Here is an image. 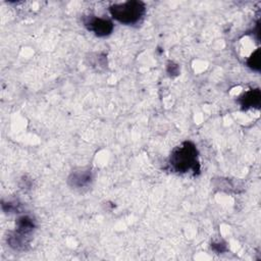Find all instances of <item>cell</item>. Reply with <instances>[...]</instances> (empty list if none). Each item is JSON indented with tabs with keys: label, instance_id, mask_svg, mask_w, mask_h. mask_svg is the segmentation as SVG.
Returning <instances> with one entry per match:
<instances>
[{
	"label": "cell",
	"instance_id": "1",
	"mask_svg": "<svg viewBox=\"0 0 261 261\" xmlns=\"http://www.w3.org/2000/svg\"><path fill=\"white\" fill-rule=\"evenodd\" d=\"M169 163L172 169L177 172H188L189 170H193L194 172L199 171L198 152L195 145L191 142H185L176 147L170 155Z\"/></svg>",
	"mask_w": 261,
	"mask_h": 261
},
{
	"label": "cell",
	"instance_id": "2",
	"mask_svg": "<svg viewBox=\"0 0 261 261\" xmlns=\"http://www.w3.org/2000/svg\"><path fill=\"white\" fill-rule=\"evenodd\" d=\"M145 4L141 1H127L124 3L113 4L109 7L112 17L124 24H134L138 22L145 14Z\"/></svg>",
	"mask_w": 261,
	"mask_h": 261
},
{
	"label": "cell",
	"instance_id": "4",
	"mask_svg": "<svg viewBox=\"0 0 261 261\" xmlns=\"http://www.w3.org/2000/svg\"><path fill=\"white\" fill-rule=\"evenodd\" d=\"M242 105L244 107H254L259 105L260 102V92L258 90H251L247 92L241 99Z\"/></svg>",
	"mask_w": 261,
	"mask_h": 261
},
{
	"label": "cell",
	"instance_id": "3",
	"mask_svg": "<svg viewBox=\"0 0 261 261\" xmlns=\"http://www.w3.org/2000/svg\"><path fill=\"white\" fill-rule=\"evenodd\" d=\"M84 23L89 31L94 32L95 35L99 37L107 36L113 30L112 22L109 19H105V18L90 16L84 20Z\"/></svg>",
	"mask_w": 261,
	"mask_h": 261
},
{
	"label": "cell",
	"instance_id": "5",
	"mask_svg": "<svg viewBox=\"0 0 261 261\" xmlns=\"http://www.w3.org/2000/svg\"><path fill=\"white\" fill-rule=\"evenodd\" d=\"M85 176H86V175H85V174H83V176H82V177L80 176V177H79V179H81V178H84ZM83 185H84V179H82V186H83ZM80 186H81V182H80Z\"/></svg>",
	"mask_w": 261,
	"mask_h": 261
}]
</instances>
